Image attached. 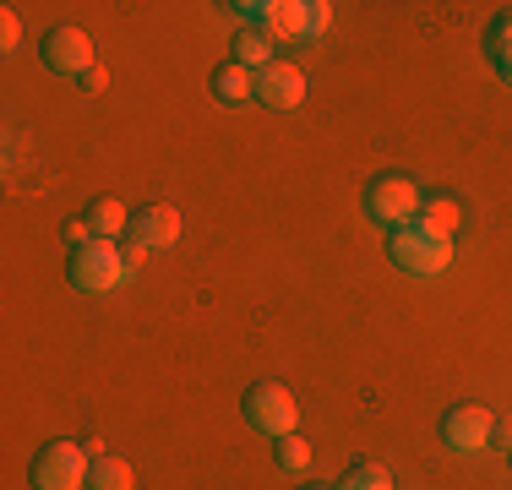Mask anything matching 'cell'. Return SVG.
Segmentation results:
<instances>
[{"instance_id": "obj_18", "label": "cell", "mask_w": 512, "mask_h": 490, "mask_svg": "<svg viewBox=\"0 0 512 490\" xmlns=\"http://www.w3.org/2000/svg\"><path fill=\"white\" fill-rule=\"evenodd\" d=\"M278 469H289V474H306L311 469V441L306 436H278Z\"/></svg>"}, {"instance_id": "obj_1", "label": "cell", "mask_w": 512, "mask_h": 490, "mask_svg": "<svg viewBox=\"0 0 512 490\" xmlns=\"http://www.w3.org/2000/svg\"><path fill=\"white\" fill-rule=\"evenodd\" d=\"M387 256H393V267L409 278H442L447 267H453V240L425 229L420 218H414L404 229H387Z\"/></svg>"}, {"instance_id": "obj_16", "label": "cell", "mask_w": 512, "mask_h": 490, "mask_svg": "<svg viewBox=\"0 0 512 490\" xmlns=\"http://www.w3.org/2000/svg\"><path fill=\"white\" fill-rule=\"evenodd\" d=\"M420 224L453 240V229H458V202H453V196H431V191H425V202H420Z\"/></svg>"}, {"instance_id": "obj_19", "label": "cell", "mask_w": 512, "mask_h": 490, "mask_svg": "<svg viewBox=\"0 0 512 490\" xmlns=\"http://www.w3.org/2000/svg\"><path fill=\"white\" fill-rule=\"evenodd\" d=\"M229 11L240 17V28H262V33H267V17H273V0H235Z\"/></svg>"}, {"instance_id": "obj_20", "label": "cell", "mask_w": 512, "mask_h": 490, "mask_svg": "<svg viewBox=\"0 0 512 490\" xmlns=\"http://www.w3.org/2000/svg\"><path fill=\"white\" fill-rule=\"evenodd\" d=\"M333 28V6L327 0H306V39H322Z\"/></svg>"}, {"instance_id": "obj_7", "label": "cell", "mask_w": 512, "mask_h": 490, "mask_svg": "<svg viewBox=\"0 0 512 490\" xmlns=\"http://www.w3.org/2000/svg\"><path fill=\"white\" fill-rule=\"evenodd\" d=\"M491 420L496 414L485 403H453L442 414V447L447 452H485L491 447Z\"/></svg>"}, {"instance_id": "obj_22", "label": "cell", "mask_w": 512, "mask_h": 490, "mask_svg": "<svg viewBox=\"0 0 512 490\" xmlns=\"http://www.w3.org/2000/svg\"><path fill=\"white\" fill-rule=\"evenodd\" d=\"M491 447L512 458V414H507V420H491Z\"/></svg>"}, {"instance_id": "obj_15", "label": "cell", "mask_w": 512, "mask_h": 490, "mask_svg": "<svg viewBox=\"0 0 512 490\" xmlns=\"http://www.w3.org/2000/svg\"><path fill=\"white\" fill-rule=\"evenodd\" d=\"M267 39H306V0H273Z\"/></svg>"}, {"instance_id": "obj_4", "label": "cell", "mask_w": 512, "mask_h": 490, "mask_svg": "<svg viewBox=\"0 0 512 490\" xmlns=\"http://www.w3.org/2000/svg\"><path fill=\"white\" fill-rule=\"evenodd\" d=\"M240 414H246L251 431H262L273 441L295 436V425H300V403L284 382H251L246 392H240Z\"/></svg>"}, {"instance_id": "obj_2", "label": "cell", "mask_w": 512, "mask_h": 490, "mask_svg": "<svg viewBox=\"0 0 512 490\" xmlns=\"http://www.w3.org/2000/svg\"><path fill=\"white\" fill-rule=\"evenodd\" d=\"M420 202H425L420 180L398 175V169H382V175L365 186V196H360L365 218H371L376 229H404V224H414V218H420Z\"/></svg>"}, {"instance_id": "obj_14", "label": "cell", "mask_w": 512, "mask_h": 490, "mask_svg": "<svg viewBox=\"0 0 512 490\" xmlns=\"http://www.w3.org/2000/svg\"><path fill=\"white\" fill-rule=\"evenodd\" d=\"M88 490H137V474H131L126 458L99 452V458H93V474H88Z\"/></svg>"}, {"instance_id": "obj_21", "label": "cell", "mask_w": 512, "mask_h": 490, "mask_svg": "<svg viewBox=\"0 0 512 490\" xmlns=\"http://www.w3.org/2000/svg\"><path fill=\"white\" fill-rule=\"evenodd\" d=\"M17 39H22V22H17V11H0V49H6V55H11V49H17Z\"/></svg>"}, {"instance_id": "obj_23", "label": "cell", "mask_w": 512, "mask_h": 490, "mask_svg": "<svg viewBox=\"0 0 512 490\" xmlns=\"http://www.w3.org/2000/svg\"><path fill=\"white\" fill-rule=\"evenodd\" d=\"M120 256H126V267H131V273H137V267H142V256H148V251H142L137 240H120Z\"/></svg>"}, {"instance_id": "obj_5", "label": "cell", "mask_w": 512, "mask_h": 490, "mask_svg": "<svg viewBox=\"0 0 512 490\" xmlns=\"http://www.w3.org/2000/svg\"><path fill=\"white\" fill-rule=\"evenodd\" d=\"M66 278H71V289H82V294H109V289H120V284L131 278L126 256H120V240H93V245H82V251H71Z\"/></svg>"}, {"instance_id": "obj_17", "label": "cell", "mask_w": 512, "mask_h": 490, "mask_svg": "<svg viewBox=\"0 0 512 490\" xmlns=\"http://www.w3.org/2000/svg\"><path fill=\"white\" fill-rule=\"evenodd\" d=\"M338 490H393V474H387L382 463L360 458V463H349V469H344V480H338Z\"/></svg>"}, {"instance_id": "obj_11", "label": "cell", "mask_w": 512, "mask_h": 490, "mask_svg": "<svg viewBox=\"0 0 512 490\" xmlns=\"http://www.w3.org/2000/svg\"><path fill=\"white\" fill-rule=\"evenodd\" d=\"M82 218H88V229L99 240H126L131 235V207H120V196H99Z\"/></svg>"}, {"instance_id": "obj_10", "label": "cell", "mask_w": 512, "mask_h": 490, "mask_svg": "<svg viewBox=\"0 0 512 490\" xmlns=\"http://www.w3.org/2000/svg\"><path fill=\"white\" fill-rule=\"evenodd\" d=\"M207 88H213V98H218L224 109H246V104H256V71L235 66V60H224V66H213Z\"/></svg>"}, {"instance_id": "obj_12", "label": "cell", "mask_w": 512, "mask_h": 490, "mask_svg": "<svg viewBox=\"0 0 512 490\" xmlns=\"http://www.w3.org/2000/svg\"><path fill=\"white\" fill-rule=\"evenodd\" d=\"M229 60H235V66H246V71H267L278 55H273V39H267L262 28H240L235 44H229Z\"/></svg>"}, {"instance_id": "obj_13", "label": "cell", "mask_w": 512, "mask_h": 490, "mask_svg": "<svg viewBox=\"0 0 512 490\" xmlns=\"http://www.w3.org/2000/svg\"><path fill=\"white\" fill-rule=\"evenodd\" d=\"M485 55H491L496 77L512 82V11H502V17H491V28H485Z\"/></svg>"}, {"instance_id": "obj_25", "label": "cell", "mask_w": 512, "mask_h": 490, "mask_svg": "<svg viewBox=\"0 0 512 490\" xmlns=\"http://www.w3.org/2000/svg\"><path fill=\"white\" fill-rule=\"evenodd\" d=\"M306 490H338V485H306Z\"/></svg>"}, {"instance_id": "obj_3", "label": "cell", "mask_w": 512, "mask_h": 490, "mask_svg": "<svg viewBox=\"0 0 512 490\" xmlns=\"http://www.w3.org/2000/svg\"><path fill=\"white\" fill-rule=\"evenodd\" d=\"M93 474V452L82 441H44L28 463L33 490H88Z\"/></svg>"}, {"instance_id": "obj_8", "label": "cell", "mask_w": 512, "mask_h": 490, "mask_svg": "<svg viewBox=\"0 0 512 490\" xmlns=\"http://www.w3.org/2000/svg\"><path fill=\"white\" fill-rule=\"evenodd\" d=\"M256 104L262 109H300L306 104V71L295 60H273L267 71H256Z\"/></svg>"}, {"instance_id": "obj_9", "label": "cell", "mask_w": 512, "mask_h": 490, "mask_svg": "<svg viewBox=\"0 0 512 490\" xmlns=\"http://www.w3.org/2000/svg\"><path fill=\"white\" fill-rule=\"evenodd\" d=\"M126 240H137L142 251H169V245L180 240V213L169 202H148V207H137L131 213V235Z\"/></svg>"}, {"instance_id": "obj_24", "label": "cell", "mask_w": 512, "mask_h": 490, "mask_svg": "<svg viewBox=\"0 0 512 490\" xmlns=\"http://www.w3.org/2000/svg\"><path fill=\"white\" fill-rule=\"evenodd\" d=\"M82 88H88V93H99V88H104V66H93L88 77H82Z\"/></svg>"}, {"instance_id": "obj_6", "label": "cell", "mask_w": 512, "mask_h": 490, "mask_svg": "<svg viewBox=\"0 0 512 490\" xmlns=\"http://www.w3.org/2000/svg\"><path fill=\"white\" fill-rule=\"evenodd\" d=\"M39 55H44V66H50L55 77H88L93 71V39L77 28V22H60V28L44 33Z\"/></svg>"}]
</instances>
